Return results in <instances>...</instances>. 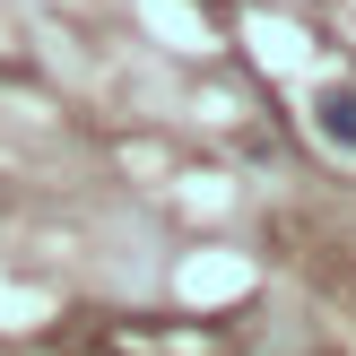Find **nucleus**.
I'll use <instances>...</instances> for the list:
<instances>
[{"label":"nucleus","instance_id":"f257e3e1","mask_svg":"<svg viewBox=\"0 0 356 356\" xmlns=\"http://www.w3.org/2000/svg\"><path fill=\"white\" fill-rule=\"evenodd\" d=\"M313 131L339 156H356V87H322V96H313Z\"/></svg>","mask_w":356,"mask_h":356}]
</instances>
